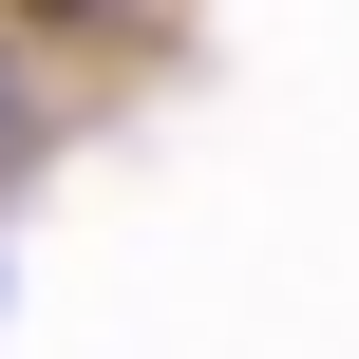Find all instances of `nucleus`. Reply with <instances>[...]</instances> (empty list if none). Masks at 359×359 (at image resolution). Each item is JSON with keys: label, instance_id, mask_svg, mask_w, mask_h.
Masks as SVG:
<instances>
[{"label": "nucleus", "instance_id": "nucleus-1", "mask_svg": "<svg viewBox=\"0 0 359 359\" xmlns=\"http://www.w3.org/2000/svg\"><path fill=\"white\" fill-rule=\"evenodd\" d=\"M0 133H19V57H0Z\"/></svg>", "mask_w": 359, "mask_h": 359}]
</instances>
